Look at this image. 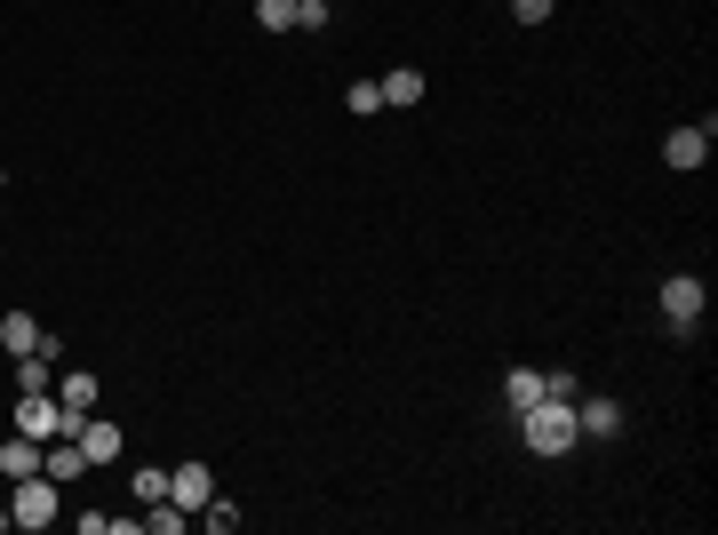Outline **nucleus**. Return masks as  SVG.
Instances as JSON below:
<instances>
[{
  "mask_svg": "<svg viewBox=\"0 0 718 535\" xmlns=\"http://www.w3.org/2000/svg\"><path fill=\"white\" fill-rule=\"evenodd\" d=\"M81 456H88V463H120V456H128V440H120V424H105V416H88V424H81Z\"/></svg>",
  "mask_w": 718,
  "mask_h": 535,
  "instance_id": "obj_8",
  "label": "nucleus"
},
{
  "mask_svg": "<svg viewBox=\"0 0 718 535\" xmlns=\"http://www.w3.org/2000/svg\"><path fill=\"white\" fill-rule=\"evenodd\" d=\"M0 184H9V176H0Z\"/></svg>",
  "mask_w": 718,
  "mask_h": 535,
  "instance_id": "obj_23",
  "label": "nucleus"
},
{
  "mask_svg": "<svg viewBox=\"0 0 718 535\" xmlns=\"http://www.w3.org/2000/svg\"><path fill=\"white\" fill-rule=\"evenodd\" d=\"M535 399H543V376H535V367H511V376H503V408H511V416H527Z\"/></svg>",
  "mask_w": 718,
  "mask_h": 535,
  "instance_id": "obj_13",
  "label": "nucleus"
},
{
  "mask_svg": "<svg viewBox=\"0 0 718 535\" xmlns=\"http://www.w3.org/2000/svg\"><path fill=\"white\" fill-rule=\"evenodd\" d=\"M41 448H49V440H32V431H17V440L0 448V480H32V472H41Z\"/></svg>",
  "mask_w": 718,
  "mask_h": 535,
  "instance_id": "obj_11",
  "label": "nucleus"
},
{
  "mask_svg": "<svg viewBox=\"0 0 718 535\" xmlns=\"http://www.w3.org/2000/svg\"><path fill=\"white\" fill-rule=\"evenodd\" d=\"M9 520H17V527H56V480H49V472L9 480Z\"/></svg>",
  "mask_w": 718,
  "mask_h": 535,
  "instance_id": "obj_3",
  "label": "nucleus"
},
{
  "mask_svg": "<svg viewBox=\"0 0 718 535\" xmlns=\"http://www.w3.org/2000/svg\"><path fill=\"white\" fill-rule=\"evenodd\" d=\"M543 392H551V399H583V384H575V367H551V376H543Z\"/></svg>",
  "mask_w": 718,
  "mask_h": 535,
  "instance_id": "obj_19",
  "label": "nucleus"
},
{
  "mask_svg": "<svg viewBox=\"0 0 718 535\" xmlns=\"http://www.w3.org/2000/svg\"><path fill=\"white\" fill-rule=\"evenodd\" d=\"M344 105L367 120V113H384V88H375V81H352V88H344Z\"/></svg>",
  "mask_w": 718,
  "mask_h": 535,
  "instance_id": "obj_18",
  "label": "nucleus"
},
{
  "mask_svg": "<svg viewBox=\"0 0 718 535\" xmlns=\"http://www.w3.org/2000/svg\"><path fill=\"white\" fill-rule=\"evenodd\" d=\"M136 495H144V504H160V495H168V472H160V463H144V472H136Z\"/></svg>",
  "mask_w": 718,
  "mask_h": 535,
  "instance_id": "obj_20",
  "label": "nucleus"
},
{
  "mask_svg": "<svg viewBox=\"0 0 718 535\" xmlns=\"http://www.w3.org/2000/svg\"><path fill=\"white\" fill-rule=\"evenodd\" d=\"M216 495V472L208 463H176V472H168V504H184V512H200Z\"/></svg>",
  "mask_w": 718,
  "mask_h": 535,
  "instance_id": "obj_6",
  "label": "nucleus"
},
{
  "mask_svg": "<svg viewBox=\"0 0 718 535\" xmlns=\"http://www.w3.org/2000/svg\"><path fill=\"white\" fill-rule=\"evenodd\" d=\"M375 88H384V105H399V113H407V105H424V73H416V64H392V73L375 81Z\"/></svg>",
  "mask_w": 718,
  "mask_h": 535,
  "instance_id": "obj_12",
  "label": "nucleus"
},
{
  "mask_svg": "<svg viewBox=\"0 0 718 535\" xmlns=\"http://www.w3.org/2000/svg\"><path fill=\"white\" fill-rule=\"evenodd\" d=\"M56 399H64V416H73V440H81V424L96 416V376H88V367H73V376L56 384Z\"/></svg>",
  "mask_w": 718,
  "mask_h": 535,
  "instance_id": "obj_7",
  "label": "nucleus"
},
{
  "mask_svg": "<svg viewBox=\"0 0 718 535\" xmlns=\"http://www.w3.org/2000/svg\"><path fill=\"white\" fill-rule=\"evenodd\" d=\"M519 440H527V456H567L575 440H583V431H575V399H551V392H543L535 408L519 416Z\"/></svg>",
  "mask_w": 718,
  "mask_h": 535,
  "instance_id": "obj_1",
  "label": "nucleus"
},
{
  "mask_svg": "<svg viewBox=\"0 0 718 535\" xmlns=\"http://www.w3.org/2000/svg\"><path fill=\"white\" fill-rule=\"evenodd\" d=\"M144 527H152V535H184V527H192V512H184V504H168V495H160V504L144 512Z\"/></svg>",
  "mask_w": 718,
  "mask_h": 535,
  "instance_id": "obj_15",
  "label": "nucleus"
},
{
  "mask_svg": "<svg viewBox=\"0 0 718 535\" xmlns=\"http://www.w3.org/2000/svg\"><path fill=\"white\" fill-rule=\"evenodd\" d=\"M41 472H49L56 488H73V480L88 472V456H81V440H49V448H41Z\"/></svg>",
  "mask_w": 718,
  "mask_h": 535,
  "instance_id": "obj_9",
  "label": "nucleus"
},
{
  "mask_svg": "<svg viewBox=\"0 0 718 535\" xmlns=\"http://www.w3.org/2000/svg\"><path fill=\"white\" fill-rule=\"evenodd\" d=\"M710 145H718V128H710V120H703V128H671V137H663V160H671V169H703Z\"/></svg>",
  "mask_w": 718,
  "mask_h": 535,
  "instance_id": "obj_5",
  "label": "nucleus"
},
{
  "mask_svg": "<svg viewBox=\"0 0 718 535\" xmlns=\"http://www.w3.org/2000/svg\"><path fill=\"white\" fill-rule=\"evenodd\" d=\"M575 431H583V440H614V431H623V399H607V392L575 399Z\"/></svg>",
  "mask_w": 718,
  "mask_h": 535,
  "instance_id": "obj_4",
  "label": "nucleus"
},
{
  "mask_svg": "<svg viewBox=\"0 0 718 535\" xmlns=\"http://www.w3.org/2000/svg\"><path fill=\"white\" fill-rule=\"evenodd\" d=\"M0 344H9V352H41L49 336H41V320H32V312H9V320H0Z\"/></svg>",
  "mask_w": 718,
  "mask_h": 535,
  "instance_id": "obj_14",
  "label": "nucleus"
},
{
  "mask_svg": "<svg viewBox=\"0 0 718 535\" xmlns=\"http://www.w3.org/2000/svg\"><path fill=\"white\" fill-rule=\"evenodd\" d=\"M256 24L264 32H296V0H256Z\"/></svg>",
  "mask_w": 718,
  "mask_h": 535,
  "instance_id": "obj_16",
  "label": "nucleus"
},
{
  "mask_svg": "<svg viewBox=\"0 0 718 535\" xmlns=\"http://www.w3.org/2000/svg\"><path fill=\"white\" fill-rule=\"evenodd\" d=\"M551 9H559V0H511V17H519V24H551Z\"/></svg>",
  "mask_w": 718,
  "mask_h": 535,
  "instance_id": "obj_21",
  "label": "nucleus"
},
{
  "mask_svg": "<svg viewBox=\"0 0 718 535\" xmlns=\"http://www.w3.org/2000/svg\"><path fill=\"white\" fill-rule=\"evenodd\" d=\"M703 304H710V288L695 272H671L663 280V320H671V336H695L703 328Z\"/></svg>",
  "mask_w": 718,
  "mask_h": 535,
  "instance_id": "obj_2",
  "label": "nucleus"
},
{
  "mask_svg": "<svg viewBox=\"0 0 718 535\" xmlns=\"http://www.w3.org/2000/svg\"><path fill=\"white\" fill-rule=\"evenodd\" d=\"M0 527H9V504H0Z\"/></svg>",
  "mask_w": 718,
  "mask_h": 535,
  "instance_id": "obj_22",
  "label": "nucleus"
},
{
  "mask_svg": "<svg viewBox=\"0 0 718 535\" xmlns=\"http://www.w3.org/2000/svg\"><path fill=\"white\" fill-rule=\"evenodd\" d=\"M56 384V336L41 352H17V392H49Z\"/></svg>",
  "mask_w": 718,
  "mask_h": 535,
  "instance_id": "obj_10",
  "label": "nucleus"
},
{
  "mask_svg": "<svg viewBox=\"0 0 718 535\" xmlns=\"http://www.w3.org/2000/svg\"><path fill=\"white\" fill-rule=\"evenodd\" d=\"M200 520H208L216 535H232V527H239V504H232V495H208V504H200Z\"/></svg>",
  "mask_w": 718,
  "mask_h": 535,
  "instance_id": "obj_17",
  "label": "nucleus"
}]
</instances>
